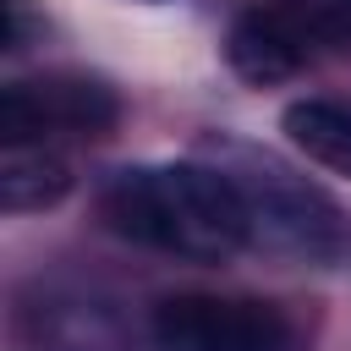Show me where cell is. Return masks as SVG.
Instances as JSON below:
<instances>
[{"label":"cell","mask_w":351,"mask_h":351,"mask_svg":"<svg viewBox=\"0 0 351 351\" xmlns=\"http://www.w3.org/2000/svg\"><path fill=\"white\" fill-rule=\"evenodd\" d=\"M225 55H230V66H236L247 82H285V77H296V71L307 66L313 49H307L302 33L274 11V0H258V5H247V11L230 22Z\"/></svg>","instance_id":"cell-5"},{"label":"cell","mask_w":351,"mask_h":351,"mask_svg":"<svg viewBox=\"0 0 351 351\" xmlns=\"http://www.w3.org/2000/svg\"><path fill=\"white\" fill-rule=\"evenodd\" d=\"M159 351H307L302 329L258 296L181 291L154 307Z\"/></svg>","instance_id":"cell-2"},{"label":"cell","mask_w":351,"mask_h":351,"mask_svg":"<svg viewBox=\"0 0 351 351\" xmlns=\"http://www.w3.org/2000/svg\"><path fill=\"white\" fill-rule=\"evenodd\" d=\"M99 208L121 236L170 258H192V263H225L252 241V208L236 176L208 170V165L115 170Z\"/></svg>","instance_id":"cell-1"},{"label":"cell","mask_w":351,"mask_h":351,"mask_svg":"<svg viewBox=\"0 0 351 351\" xmlns=\"http://www.w3.org/2000/svg\"><path fill=\"white\" fill-rule=\"evenodd\" d=\"M280 126H285L291 148H302L313 165L351 176V104H335V99H296Z\"/></svg>","instance_id":"cell-7"},{"label":"cell","mask_w":351,"mask_h":351,"mask_svg":"<svg viewBox=\"0 0 351 351\" xmlns=\"http://www.w3.org/2000/svg\"><path fill=\"white\" fill-rule=\"evenodd\" d=\"M236 186H241V197H247V208H252V236L263 230L274 247L302 252V258L335 252L340 225H335V208H329V197H324L318 186L296 181V176L280 170V165H258V170H252L247 181H236Z\"/></svg>","instance_id":"cell-4"},{"label":"cell","mask_w":351,"mask_h":351,"mask_svg":"<svg viewBox=\"0 0 351 351\" xmlns=\"http://www.w3.org/2000/svg\"><path fill=\"white\" fill-rule=\"evenodd\" d=\"M71 192V165L55 143H5L0 148V208L5 214H33L49 208Z\"/></svg>","instance_id":"cell-6"},{"label":"cell","mask_w":351,"mask_h":351,"mask_svg":"<svg viewBox=\"0 0 351 351\" xmlns=\"http://www.w3.org/2000/svg\"><path fill=\"white\" fill-rule=\"evenodd\" d=\"M121 121V99L93 77H27L0 93V137L5 143H49V137H104Z\"/></svg>","instance_id":"cell-3"},{"label":"cell","mask_w":351,"mask_h":351,"mask_svg":"<svg viewBox=\"0 0 351 351\" xmlns=\"http://www.w3.org/2000/svg\"><path fill=\"white\" fill-rule=\"evenodd\" d=\"M22 33H27V5L5 0V49H22Z\"/></svg>","instance_id":"cell-9"},{"label":"cell","mask_w":351,"mask_h":351,"mask_svg":"<svg viewBox=\"0 0 351 351\" xmlns=\"http://www.w3.org/2000/svg\"><path fill=\"white\" fill-rule=\"evenodd\" d=\"M274 11L302 33L307 49H346L351 44V0H274Z\"/></svg>","instance_id":"cell-8"}]
</instances>
